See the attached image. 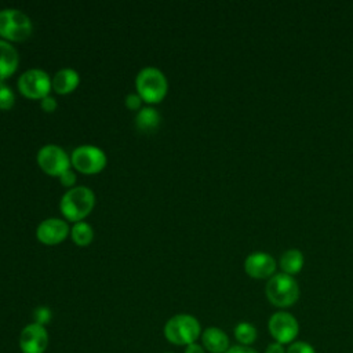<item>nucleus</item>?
<instances>
[{"mask_svg":"<svg viewBox=\"0 0 353 353\" xmlns=\"http://www.w3.org/2000/svg\"><path fill=\"white\" fill-rule=\"evenodd\" d=\"M95 207V193L84 185H76L68 189L59 200V211L65 221L80 222L84 221Z\"/></svg>","mask_w":353,"mask_h":353,"instance_id":"1","label":"nucleus"},{"mask_svg":"<svg viewBox=\"0 0 353 353\" xmlns=\"http://www.w3.org/2000/svg\"><path fill=\"white\" fill-rule=\"evenodd\" d=\"M134 85L137 94L149 106L160 103L168 92V80L165 74L154 66L142 68L135 76Z\"/></svg>","mask_w":353,"mask_h":353,"instance_id":"2","label":"nucleus"},{"mask_svg":"<svg viewBox=\"0 0 353 353\" xmlns=\"http://www.w3.org/2000/svg\"><path fill=\"white\" fill-rule=\"evenodd\" d=\"M265 294L268 301L276 307H290L299 299V285L294 276L287 273H274L266 283Z\"/></svg>","mask_w":353,"mask_h":353,"instance_id":"3","label":"nucleus"},{"mask_svg":"<svg viewBox=\"0 0 353 353\" xmlns=\"http://www.w3.org/2000/svg\"><path fill=\"white\" fill-rule=\"evenodd\" d=\"M201 325L199 320L188 313H181L170 317L164 324V336L168 342L178 346L194 343L201 336Z\"/></svg>","mask_w":353,"mask_h":353,"instance_id":"4","label":"nucleus"},{"mask_svg":"<svg viewBox=\"0 0 353 353\" xmlns=\"http://www.w3.org/2000/svg\"><path fill=\"white\" fill-rule=\"evenodd\" d=\"M33 33L32 19L18 8L0 10V39L8 43H22Z\"/></svg>","mask_w":353,"mask_h":353,"instance_id":"5","label":"nucleus"},{"mask_svg":"<svg viewBox=\"0 0 353 353\" xmlns=\"http://www.w3.org/2000/svg\"><path fill=\"white\" fill-rule=\"evenodd\" d=\"M72 167L85 175L99 174L108 164L106 153L94 145H80L70 154Z\"/></svg>","mask_w":353,"mask_h":353,"instance_id":"6","label":"nucleus"},{"mask_svg":"<svg viewBox=\"0 0 353 353\" xmlns=\"http://www.w3.org/2000/svg\"><path fill=\"white\" fill-rule=\"evenodd\" d=\"M18 91L28 99H43L50 95L52 90L50 74L39 68L25 70L17 81Z\"/></svg>","mask_w":353,"mask_h":353,"instance_id":"7","label":"nucleus"},{"mask_svg":"<svg viewBox=\"0 0 353 353\" xmlns=\"http://www.w3.org/2000/svg\"><path fill=\"white\" fill-rule=\"evenodd\" d=\"M36 161L39 168L50 176H59L72 167L70 154L54 143L41 146L36 154Z\"/></svg>","mask_w":353,"mask_h":353,"instance_id":"8","label":"nucleus"},{"mask_svg":"<svg viewBox=\"0 0 353 353\" xmlns=\"http://www.w3.org/2000/svg\"><path fill=\"white\" fill-rule=\"evenodd\" d=\"M268 328L274 339L281 345H290L295 341L299 334V323L298 320L288 312L280 310L270 316L268 321Z\"/></svg>","mask_w":353,"mask_h":353,"instance_id":"9","label":"nucleus"},{"mask_svg":"<svg viewBox=\"0 0 353 353\" xmlns=\"http://www.w3.org/2000/svg\"><path fill=\"white\" fill-rule=\"evenodd\" d=\"M70 234V226L63 218H46L36 228V239L44 245H58Z\"/></svg>","mask_w":353,"mask_h":353,"instance_id":"10","label":"nucleus"},{"mask_svg":"<svg viewBox=\"0 0 353 353\" xmlns=\"http://www.w3.org/2000/svg\"><path fill=\"white\" fill-rule=\"evenodd\" d=\"M48 332L44 325L30 323L19 334V349L22 353H44L48 346Z\"/></svg>","mask_w":353,"mask_h":353,"instance_id":"11","label":"nucleus"},{"mask_svg":"<svg viewBox=\"0 0 353 353\" xmlns=\"http://www.w3.org/2000/svg\"><path fill=\"white\" fill-rule=\"evenodd\" d=\"M244 270L251 279L269 280L276 273V261L268 252L254 251L244 259Z\"/></svg>","mask_w":353,"mask_h":353,"instance_id":"12","label":"nucleus"},{"mask_svg":"<svg viewBox=\"0 0 353 353\" xmlns=\"http://www.w3.org/2000/svg\"><path fill=\"white\" fill-rule=\"evenodd\" d=\"M19 65V54L12 43L0 39V83L11 77Z\"/></svg>","mask_w":353,"mask_h":353,"instance_id":"13","label":"nucleus"},{"mask_svg":"<svg viewBox=\"0 0 353 353\" xmlns=\"http://www.w3.org/2000/svg\"><path fill=\"white\" fill-rule=\"evenodd\" d=\"M52 91L59 95H68L73 92L80 84V74L72 68H62L51 77Z\"/></svg>","mask_w":353,"mask_h":353,"instance_id":"14","label":"nucleus"},{"mask_svg":"<svg viewBox=\"0 0 353 353\" xmlns=\"http://www.w3.org/2000/svg\"><path fill=\"white\" fill-rule=\"evenodd\" d=\"M203 347L210 353H225L229 347V336L218 327H208L201 332Z\"/></svg>","mask_w":353,"mask_h":353,"instance_id":"15","label":"nucleus"},{"mask_svg":"<svg viewBox=\"0 0 353 353\" xmlns=\"http://www.w3.org/2000/svg\"><path fill=\"white\" fill-rule=\"evenodd\" d=\"M161 121V116L153 106H143L135 114V127L142 132L154 131Z\"/></svg>","mask_w":353,"mask_h":353,"instance_id":"16","label":"nucleus"},{"mask_svg":"<svg viewBox=\"0 0 353 353\" xmlns=\"http://www.w3.org/2000/svg\"><path fill=\"white\" fill-rule=\"evenodd\" d=\"M279 263H280V268H281L283 273L294 276V274H296L302 270L303 263H305V258H303L302 251H299L296 248H291V250H287L281 254Z\"/></svg>","mask_w":353,"mask_h":353,"instance_id":"17","label":"nucleus"},{"mask_svg":"<svg viewBox=\"0 0 353 353\" xmlns=\"http://www.w3.org/2000/svg\"><path fill=\"white\" fill-rule=\"evenodd\" d=\"M70 237L77 247H87L94 240V229L85 221L74 222L70 228Z\"/></svg>","mask_w":353,"mask_h":353,"instance_id":"18","label":"nucleus"},{"mask_svg":"<svg viewBox=\"0 0 353 353\" xmlns=\"http://www.w3.org/2000/svg\"><path fill=\"white\" fill-rule=\"evenodd\" d=\"M234 338L236 341L243 345V346H251L258 336V331L254 327V324L248 323V321H240L236 327H234Z\"/></svg>","mask_w":353,"mask_h":353,"instance_id":"19","label":"nucleus"},{"mask_svg":"<svg viewBox=\"0 0 353 353\" xmlns=\"http://www.w3.org/2000/svg\"><path fill=\"white\" fill-rule=\"evenodd\" d=\"M15 105V92L6 83H0V110H10Z\"/></svg>","mask_w":353,"mask_h":353,"instance_id":"20","label":"nucleus"},{"mask_svg":"<svg viewBox=\"0 0 353 353\" xmlns=\"http://www.w3.org/2000/svg\"><path fill=\"white\" fill-rule=\"evenodd\" d=\"M287 353H316L314 347L305 341H294L288 345Z\"/></svg>","mask_w":353,"mask_h":353,"instance_id":"21","label":"nucleus"},{"mask_svg":"<svg viewBox=\"0 0 353 353\" xmlns=\"http://www.w3.org/2000/svg\"><path fill=\"white\" fill-rule=\"evenodd\" d=\"M33 317H34V323L46 325L51 320V310L47 306H39L34 309Z\"/></svg>","mask_w":353,"mask_h":353,"instance_id":"22","label":"nucleus"},{"mask_svg":"<svg viewBox=\"0 0 353 353\" xmlns=\"http://www.w3.org/2000/svg\"><path fill=\"white\" fill-rule=\"evenodd\" d=\"M142 99L137 92H131L124 98V105L130 109V110H139L142 108Z\"/></svg>","mask_w":353,"mask_h":353,"instance_id":"23","label":"nucleus"},{"mask_svg":"<svg viewBox=\"0 0 353 353\" xmlns=\"http://www.w3.org/2000/svg\"><path fill=\"white\" fill-rule=\"evenodd\" d=\"M59 182L63 188H68V189H72L76 186V174L72 171V168L66 170L63 174H61L59 176Z\"/></svg>","mask_w":353,"mask_h":353,"instance_id":"24","label":"nucleus"},{"mask_svg":"<svg viewBox=\"0 0 353 353\" xmlns=\"http://www.w3.org/2000/svg\"><path fill=\"white\" fill-rule=\"evenodd\" d=\"M40 108L46 112V113H52L57 110L58 108V102L52 95H47L46 98H43L40 101Z\"/></svg>","mask_w":353,"mask_h":353,"instance_id":"25","label":"nucleus"},{"mask_svg":"<svg viewBox=\"0 0 353 353\" xmlns=\"http://www.w3.org/2000/svg\"><path fill=\"white\" fill-rule=\"evenodd\" d=\"M225 353H258V352L250 346L234 345V346H230Z\"/></svg>","mask_w":353,"mask_h":353,"instance_id":"26","label":"nucleus"},{"mask_svg":"<svg viewBox=\"0 0 353 353\" xmlns=\"http://www.w3.org/2000/svg\"><path fill=\"white\" fill-rule=\"evenodd\" d=\"M265 353H287V349L279 342H272L268 345Z\"/></svg>","mask_w":353,"mask_h":353,"instance_id":"27","label":"nucleus"},{"mask_svg":"<svg viewBox=\"0 0 353 353\" xmlns=\"http://www.w3.org/2000/svg\"><path fill=\"white\" fill-rule=\"evenodd\" d=\"M185 353H205V349L203 347V345H199L194 342L185 347Z\"/></svg>","mask_w":353,"mask_h":353,"instance_id":"28","label":"nucleus"},{"mask_svg":"<svg viewBox=\"0 0 353 353\" xmlns=\"http://www.w3.org/2000/svg\"><path fill=\"white\" fill-rule=\"evenodd\" d=\"M167 353H171V352H167Z\"/></svg>","mask_w":353,"mask_h":353,"instance_id":"29","label":"nucleus"}]
</instances>
